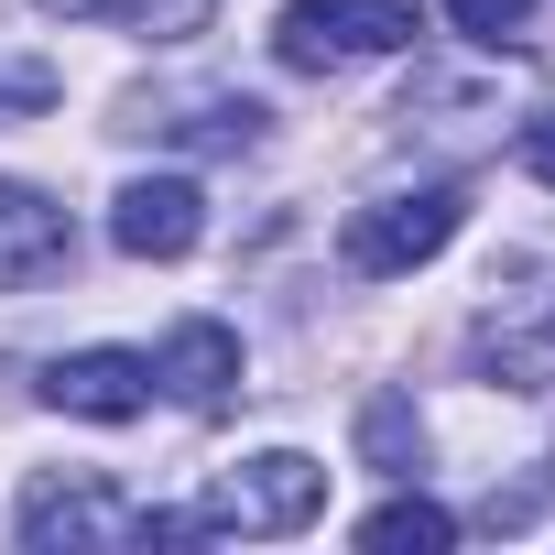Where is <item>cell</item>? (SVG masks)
<instances>
[{"mask_svg": "<svg viewBox=\"0 0 555 555\" xmlns=\"http://www.w3.org/2000/svg\"><path fill=\"white\" fill-rule=\"evenodd\" d=\"M317 512H327V468H317V457H295V447H272V457L218 468V490H207L196 533H306Z\"/></svg>", "mask_w": 555, "mask_h": 555, "instance_id": "3", "label": "cell"}, {"mask_svg": "<svg viewBox=\"0 0 555 555\" xmlns=\"http://www.w3.org/2000/svg\"><path fill=\"white\" fill-rule=\"evenodd\" d=\"M55 12H66V23H142V34L175 44V34L207 23V0H55Z\"/></svg>", "mask_w": 555, "mask_h": 555, "instance_id": "11", "label": "cell"}, {"mask_svg": "<svg viewBox=\"0 0 555 555\" xmlns=\"http://www.w3.org/2000/svg\"><path fill=\"white\" fill-rule=\"evenodd\" d=\"M447 23H457V34H479V44H501V34H522V23H533V0H447Z\"/></svg>", "mask_w": 555, "mask_h": 555, "instance_id": "13", "label": "cell"}, {"mask_svg": "<svg viewBox=\"0 0 555 555\" xmlns=\"http://www.w3.org/2000/svg\"><path fill=\"white\" fill-rule=\"evenodd\" d=\"M360 457H371L382 479H414V457H425V414H414L403 392H382V403H360Z\"/></svg>", "mask_w": 555, "mask_h": 555, "instance_id": "10", "label": "cell"}, {"mask_svg": "<svg viewBox=\"0 0 555 555\" xmlns=\"http://www.w3.org/2000/svg\"><path fill=\"white\" fill-rule=\"evenodd\" d=\"M66 250H77L66 207H55L44 185H12V175H0V284H44Z\"/></svg>", "mask_w": 555, "mask_h": 555, "instance_id": "9", "label": "cell"}, {"mask_svg": "<svg viewBox=\"0 0 555 555\" xmlns=\"http://www.w3.org/2000/svg\"><path fill=\"white\" fill-rule=\"evenodd\" d=\"M153 382L185 403V414H218L229 392H240V338L218 327V317H185L175 338H164V360H153Z\"/></svg>", "mask_w": 555, "mask_h": 555, "instance_id": "8", "label": "cell"}, {"mask_svg": "<svg viewBox=\"0 0 555 555\" xmlns=\"http://www.w3.org/2000/svg\"><path fill=\"white\" fill-rule=\"evenodd\" d=\"M109 240H120L131 261H185V250L207 240V196H196L185 175H131V185L109 196Z\"/></svg>", "mask_w": 555, "mask_h": 555, "instance_id": "5", "label": "cell"}, {"mask_svg": "<svg viewBox=\"0 0 555 555\" xmlns=\"http://www.w3.org/2000/svg\"><path fill=\"white\" fill-rule=\"evenodd\" d=\"M44 403H55V414H88V425H131V414L153 403V360H131V349H77V360L44 371Z\"/></svg>", "mask_w": 555, "mask_h": 555, "instance_id": "7", "label": "cell"}, {"mask_svg": "<svg viewBox=\"0 0 555 555\" xmlns=\"http://www.w3.org/2000/svg\"><path fill=\"white\" fill-rule=\"evenodd\" d=\"M479 371L490 382H512V392H555V284L544 295H501L490 317H479Z\"/></svg>", "mask_w": 555, "mask_h": 555, "instance_id": "6", "label": "cell"}, {"mask_svg": "<svg viewBox=\"0 0 555 555\" xmlns=\"http://www.w3.org/2000/svg\"><path fill=\"white\" fill-rule=\"evenodd\" d=\"M23 533L34 544H185L196 533V512H131L109 479H66V468H44L34 490H23Z\"/></svg>", "mask_w": 555, "mask_h": 555, "instance_id": "1", "label": "cell"}, {"mask_svg": "<svg viewBox=\"0 0 555 555\" xmlns=\"http://www.w3.org/2000/svg\"><path fill=\"white\" fill-rule=\"evenodd\" d=\"M360 544H414V555H436V544H457V512H436V501H382L371 522H360Z\"/></svg>", "mask_w": 555, "mask_h": 555, "instance_id": "12", "label": "cell"}, {"mask_svg": "<svg viewBox=\"0 0 555 555\" xmlns=\"http://www.w3.org/2000/svg\"><path fill=\"white\" fill-rule=\"evenodd\" d=\"M425 34V0H284V23H272V55L284 66H360V55H392Z\"/></svg>", "mask_w": 555, "mask_h": 555, "instance_id": "2", "label": "cell"}, {"mask_svg": "<svg viewBox=\"0 0 555 555\" xmlns=\"http://www.w3.org/2000/svg\"><path fill=\"white\" fill-rule=\"evenodd\" d=\"M457 218H468V185H414V196H382V207H360V218H349L338 261L360 272V284H392V272H414V261H436V250L457 240Z\"/></svg>", "mask_w": 555, "mask_h": 555, "instance_id": "4", "label": "cell"}, {"mask_svg": "<svg viewBox=\"0 0 555 555\" xmlns=\"http://www.w3.org/2000/svg\"><path fill=\"white\" fill-rule=\"evenodd\" d=\"M522 175H533V185H555V120H533V131H522Z\"/></svg>", "mask_w": 555, "mask_h": 555, "instance_id": "14", "label": "cell"}]
</instances>
